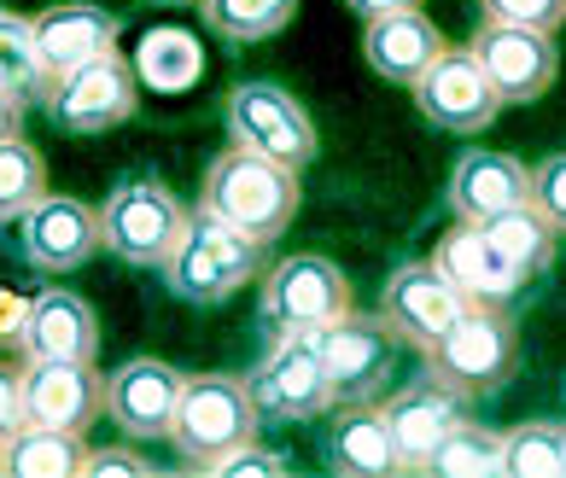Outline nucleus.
<instances>
[{
  "label": "nucleus",
  "instance_id": "1",
  "mask_svg": "<svg viewBox=\"0 0 566 478\" xmlns=\"http://www.w3.org/2000/svg\"><path fill=\"white\" fill-rule=\"evenodd\" d=\"M199 204L211 216H222L228 227H240L245 240H281V227H292L298 216V170L263 158V152H245L228 140V152L205 170V193Z\"/></svg>",
  "mask_w": 566,
  "mask_h": 478
},
{
  "label": "nucleus",
  "instance_id": "2",
  "mask_svg": "<svg viewBox=\"0 0 566 478\" xmlns=\"http://www.w3.org/2000/svg\"><path fill=\"white\" fill-rule=\"evenodd\" d=\"M421 357L432 380L450 385L455 397H491L520 368V327L509 316V304H468L444 339L427 344Z\"/></svg>",
  "mask_w": 566,
  "mask_h": 478
},
{
  "label": "nucleus",
  "instance_id": "3",
  "mask_svg": "<svg viewBox=\"0 0 566 478\" xmlns=\"http://www.w3.org/2000/svg\"><path fill=\"white\" fill-rule=\"evenodd\" d=\"M258 268H263V245L245 240L240 227H228L222 216H211L199 204V211H187L170 257H164V286H170L181 304H222V298H234Z\"/></svg>",
  "mask_w": 566,
  "mask_h": 478
},
{
  "label": "nucleus",
  "instance_id": "4",
  "mask_svg": "<svg viewBox=\"0 0 566 478\" xmlns=\"http://www.w3.org/2000/svg\"><path fill=\"white\" fill-rule=\"evenodd\" d=\"M258 403H251V385L234 373H193L181 380V403L170 421V444L193 472H205L217 455L240 449L258 438Z\"/></svg>",
  "mask_w": 566,
  "mask_h": 478
},
{
  "label": "nucleus",
  "instance_id": "5",
  "mask_svg": "<svg viewBox=\"0 0 566 478\" xmlns=\"http://www.w3.org/2000/svg\"><path fill=\"white\" fill-rule=\"evenodd\" d=\"M94 216H99V252H112L129 268H164L187 222V204L158 176H123Z\"/></svg>",
  "mask_w": 566,
  "mask_h": 478
},
{
  "label": "nucleus",
  "instance_id": "6",
  "mask_svg": "<svg viewBox=\"0 0 566 478\" xmlns=\"http://www.w3.org/2000/svg\"><path fill=\"white\" fill-rule=\"evenodd\" d=\"M350 309V280L339 263H327L316 252L281 257L263 275V321L269 332H322L327 321H339Z\"/></svg>",
  "mask_w": 566,
  "mask_h": 478
},
{
  "label": "nucleus",
  "instance_id": "7",
  "mask_svg": "<svg viewBox=\"0 0 566 478\" xmlns=\"http://www.w3.org/2000/svg\"><path fill=\"white\" fill-rule=\"evenodd\" d=\"M228 135H234V147L263 152V158L286 163V170H304L316 158V123L275 82H234V94H228Z\"/></svg>",
  "mask_w": 566,
  "mask_h": 478
},
{
  "label": "nucleus",
  "instance_id": "8",
  "mask_svg": "<svg viewBox=\"0 0 566 478\" xmlns=\"http://www.w3.org/2000/svg\"><path fill=\"white\" fill-rule=\"evenodd\" d=\"M135 94H140L135 65L112 47V53L88 59V65L53 76V88H48L41 106H48V117L65 135H106V129H117V123H129Z\"/></svg>",
  "mask_w": 566,
  "mask_h": 478
},
{
  "label": "nucleus",
  "instance_id": "9",
  "mask_svg": "<svg viewBox=\"0 0 566 478\" xmlns=\"http://www.w3.org/2000/svg\"><path fill=\"white\" fill-rule=\"evenodd\" d=\"M409 88H415L421 117L444 135H479V129H491L496 111H502V94L491 88V76L479 71V59L468 47H450V41Z\"/></svg>",
  "mask_w": 566,
  "mask_h": 478
},
{
  "label": "nucleus",
  "instance_id": "10",
  "mask_svg": "<svg viewBox=\"0 0 566 478\" xmlns=\"http://www.w3.org/2000/svg\"><path fill=\"white\" fill-rule=\"evenodd\" d=\"M310 344H316V357H322L333 403L380 397V385L391 373V332L380 327V316H356V309H345L339 321L310 332Z\"/></svg>",
  "mask_w": 566,
  "mask_h": 478
},
{
  "label": "nucleus",
  "instance_id": "11",
  "mask_svg": "<svg viewBox=\"0 0 566 478\" xmlns=\"http://www.w3.org/2000/svg\"><path fill=\"white\" fill-rule=\"evenodd\" d=\"M251 403L269 421H316V414L333 408V391H327V373L322 357L304 332H275L269 357L251 368Z\"/></svg>",
  "mask_w": 566,
  "mask_h": 478
},
{
  "label": "nucleus",
  "instance_id": "12",
  "mask_svg": "<svg viewBox=\"0 0 566 478\" xmlns=\"http://www.w3.org/2000/svg\"><path fill=\"white\" fill-rule=\"evenodd\" d=\"M468 53L479 59V71L491 76V88L502 94V106H532L549 94L555 82V35L543 30H520V24H479V35L468 41Z\"/></svg>",
  "mask_w": 566,
  "mask_h": 478
},
{
  "label": "nucleus",
  "instance_id": "13",
  "mask_svg": "<svg viewBox=\"0 0 566 478\" xmlns=\"http://www.w3.org/2000/svg\"><path fill=\"white\" fill-rule=\"evenodd\" d=\"M461 309H468V298H461L455 286L432 268V257H427V263L391 268V280H386V293H380V327L391 332L397 344L427 350V344L444 339Z\"/></svg>",
  "mask_w": 566,
  "mask_h": 478
},
{
  "label": "nucleus",
  "instance_id": "14",
  "mask_svg": "<svg viewBox=\"0 0 566 478\" xmlns=\"http://www.w3.org/2000/svg\"><path fill=\"white\" fill-rule=\"evenodd\" d=\"M99 252V216L71 193H41L18 216V257L41 275H65Z\"/></svg>",
  "mask_w": 566,
  "mask_h": 478
},
{
  "label": "nucleus",
  "instance_id": "15",
  "mask_svg": "<svg viewBox=\"0 0 566 478\" xmlns=\"http://www.w3.org/2000/svg\"><path fill=\"white\" fill-rule=\"evenodd\" d=\"M12 344L24 362H94L99 357L94 304L65 293V286H48L41 298L24 304V327L12 332Z\"/></svg>",
  "mask_w": 566,
  "mask_h": 478
},
{
  "label": "nucleus",
  "instance_id": "16",
  "mask_svg": "<svg viewBox=\"0 0 566 478\" xmlns=\"http://www.w3.org/2000/svg\"><path fill=\"white\" fill-rule=\"evenodd\" d=\"M432 268H438V275H444L468 304H514V298L532 286L509 257L496 252V240L485 234V222H455L450 234L438 240Z\"/></svg>",
  "mask_w": 566,
  "mask_h": 478
},
{
  "label": "nucleus",
  "instance_id": "17",
  "mask_svg": "<svg viewBox=\"0 0 566 478\" xmlns=\"http://www.w3.org/2000/svg\"><path fill=\"white\" fill-rule=\"evenodd\" d=\"M181 380L170 362L158 357H135L123 362L112 380H106V414L117 421V432L153 444V438H170V421H176V403H181Z\"/></svg>",
  "mask_w": 566,
  "mask_h": 478
},
{
  "label": "nucleus",
  "instance_id": "18",
  "mask_svg": "<svg viewBox=\"0 0 566 478\" xmlns=\"http://www.w3.org/2000/svg\"><path fill=\"white\" fill-rule=\"evenodd\" d=\"M106 414V380L94 362H24V421L53 432H82Z\"/></svg>",
  "mask_w": 566,
  "mask_h": 478
},
{
  "label": "nucleus",
  "instance_id": "19",
  "mask_svg": "<svg viewBox=\"0 0 566 478\" xmlns=\"http://www.w3.org/2000/svg\"><path fill=\"white\" fill-rule=\"evenodd\" d=\"M30 24H35V53H41L48 82L76 71V65H88V59H99V53H112L117 35H123V24H117L106 7H94V0H65V7H48L41 18H30Z\"/></svg>",
  "mask_w": 566,
  "mask_h": 478
},
{
  "label": "nucleus",
  "instance_id": "20",
  "mask_svg": "<svg viewBox=\"0 0 566 478\" xmlns=\"http://www.w3.org/2000/svg\"><path fill=\"white\" fill-rule=\"evenodd\" d=\"M461 403H468V397H455L450 385L432 380V373H427V380H415V385H403V391H391V397L380 403V414H386L391 444H397V472L421 467V455L444 438L461 414H468Z\"/></svg>",
  "mask_w": 566,
  "mask_h": 478
},
{
  "label": "nucleus",
  "instance_id": "21",
  "mask_svg": "<svg viewBox=\"0 0 566 478\" xmlns=\"http://www.w3.org/2000/svg\"><path fill=\"white\" fill-rule=\"evenodd\" d=\"M532 199V170L520 163L514 152H468L455 158L450 170V211L461 222H491L502 211H514V204Z\"/></svg>",
  "mask_w": 566,
  "mask_h": 478
},
{
  "label": "nucleus",
  "instance_id": "22",
  "mask_svg": "<svg viewBox=\"0 0 566 478\" xmlns=\"http://www.w3.org/2000/svg\"><path fill=\"white\" fill-rule=\"evenodd\" d=\"M438 53H444V35H438V24L421 7L380 12V18H368V30H363V59L374 65V76H386V82H415Z\"/></svg>",
  "mask_w": 566,
  "mask_h": 478
},
{
  "label": "nucleus",
  "instance_id": "23",
  "mask_svg": "<svg viewBox=\"0 0 566 478\" xmlns=\"http://www.w3.org/2000/svg\"><path fill=\"white\" fill-rule=\"evenodd\" d=\"M327 467L345 472V478H386L397 472V444H391V426L380 403H345L339 414L327 421Z\"/></svg>",
  "mask_w": 566,
  "mask_h": 478
},
{
  "label": "nucleus",
  "instance_id": "24",
  "mask_svg": "<svg viewBox=\"0 0 566 478\" xmlns=\"http://www.w3.org/2000/svg\"><path fill=\"white\" fill-rule=\"evenodd\" d=\"M82 432H53V426H18L0 438V472L7 478H71L82 472Z\"/></svg>",
  "mask_w": 566,
  "mask_h": 478
},
{
  "label": "nucleus",
  "instance_id": "25",
  "mask_svg": "<svg viewBox=\"0 0 566 478\" xmlns=\"http://www.w3.org/2000/svg\"><path fill=\"white\" fill-rule=\"evenodd\" d=\"M135 82H146L153 94H187L193 82L205 76V47L187 30H146L140 47H135Z\"/></svg>",
  "mask_w": 566,
  "mask_h": 478
},
{
  "label": "nucleus",
  "instance_id": "26",
  "mask_svg": "<svg viewBox=\"0 0 566 478\" xmlns=\"http://www.w3.org/2000/svg\"><path fill=\"white\" fill-rule=\"evenodd\" d=\"M415 472H427V478H496L502 472V432L473 426L468 414H461L444 438L421 455Z\"/></svg>",
  "mask_w": 566,
  "mask_h": 478
},
{
  "label": "nucleus",
  "instance_id": "27",
  "mask_svg": "<svg viewBox=\"0 0 566 478\" xmlns=\"http://www.w3.org/2000/svg\"><path fill=\"white\" fill-rule=\"evenodd\" d=\"M485 234L496 240V252L509 257L526 280H537L543 268H549V257H555V222L543 216L532 199L514 204V211H502V216H491Z\"/></svg>",
  "mask_w": 566,
  "mask_h": 478
},
{
  "label": "nucleus",
  "instance_id": "28",
  "mask_svg": "<svg viewBox=\"0 0 566 478\" xmlns=\"http://www.w3.org/2000/svg\"><path fill=\"white\" fill-rule=\"evenodd\" d=\"M502 472L514 478H566V426L526 421L502 432Z\"/></svg>",
  "mask_w": 566,
  "mask_h": 478
},
{
  "label": "nucleus",
  "instance_id": "29",
  "mask_svg": "<svg viewBox=\"0 0 566 478\" xmlns=\"http://www.w3.org/2000/svg\"><path fill=\"white\" fill-rule=\"evenodd\" d=\"M199 12L228 41H269L292 24L298 0H199Z\"/></svg>",
  "mask_w": 566,
  "mask_h": 478
},
{
  "label": "nucleus",
  "instance_id": "30",
  "mask_svg": "<svg viewBox=\"0 0 566 478\" xmlns=\"http://www.w3.org/2000/svg\"><path fill=\"white\" fill-rule=\"evenodd\" d=\"M0 82L18 94V99H48V71H41V53H35V24L0 7Z\"/></svg>",
  "mask_w": 566,
  "mask_h": 478
},
{
  "label": "nucleus",
  "instance_id": "31",
  "mask_svg": "<svg viewBox=\"0 0 566 478\" xmlns=\"http://www.w3.org/2000/svg\"><path fill=\"white\" fill-rule=\"evenodd\" d=\"M48 193V163L24 135H0V222H18Z\"/></svg>",
  "mask_w": 566,
  "mask_h": 478
},
{
  "label": "nucleus",
  "instance_id": "32",
  "mask_svg": "<svg viewBox=\"0 0 566 478\" xmlns=\"http://www.w3.org/2000/svg\"><path fill=\"white\" fill-rule=\"evenodd\" d=\"M479 12L491 24H520V30H543V35H555L566 24V0H479Z\"/></svg>",
  "mask_w": 566,
  "mask_h": 478
},
{
  "label": "nucleus",
  "instance_id": "33",
  "mask_svg": "<svg viewBox=\"0 0 566 478\" xmlns=\"http://www.w3.org/2000/svg\"><path fill=\"white\" fill-rule=\"evenodd\" d=\"M532 204L555 222V234H566V152L543 158L532 170Z\"/></svg>",
  "mask_w": 566,
  "mask_h": 478
},
{
  "label": "nucleus",
  "instance_id": "34",
  "mask_svg": "<svg viewBox=\"0 0 566 478\" xmlns=\"http://www.w3.org/2000/svg\"><path fill=\"white\" fill-rule=\"evenodd\" d=\"M205 472H211V478H281L286 461H281V455H269V449H258V444H240V449L217 455Z\"/></svg>",
  "mask_w": 566,
  "mask_h": 478
},
{
  "label": "nucleus",
  "instance_id": "35",
  "mask_svg": "<svg viewBox=\"0 0 566 478\" xmlns=\"http://www.w3.org/2000/svg\"><path fill=\"white\" fill-rule=\"evenodd\" d=\"M82 478H153V461H140L135 449H88Z\"/></svg>",
  "mask_w": 566,
  "mask_h": 478
},
{
  "label": "nucleus",
  "instance_id": "36",
  "mask_svg": "<svg viewBox=\"0 0 566 478\" xmlns=\"http://www.w3.org/2000/svg\"><path fill=\"white\" fill-rule=\"evenodd\" d=\"M24 426V368L0 362V438Z\"/></svg>",
  "mask_w": 566,
  "mask_h": 478
},
{
  "label": "nucleus",
  "instance_id": "37",
  "mask_svg": "<svg viewBox=\"0 0 566 478\" xmlns=\"http://www.w3.org/2000/svg\"><path fill=\"white\" fill-rule=\"evenodd\" d=\"M24 304H30V298H12V293H0V339H12V332L24 327Z\"/></svg>",
  "mask_w": 566,
  "mask_h": 478
},
{
  "label": "nucleus",
  "instance_id": "38",
  "mask_svg": "<svg viewBox=\"0 0 566 478\" xmlns=\"http://www.w3.org/2000/svg\"><path fill=\"white\" fill-rule=\"evenodd\" d=\"M356 18H380V12H403V7H421V0H345Z\"/></svg>",
  "mask_w": 566,
  "mask_h": 478
},
{
  "label": "nucleus",
  "instance_id": "39",
  "mask_svg": "<svg viewBox=\"0 0 566 478\" xmlns=\"http://www.w3.org/2000/svg\"><path fill=\"white\" fill-rule=\"evenodd\" d=\"M18 111H24V99L0 82V135H18Z\"/></svg>",
  "mask_w": 566,
  "mask_h": 478
},
{
  "label": "nucleus",
  "instance_id": "40",
  "mask_svg": "<svg viewBox=\"0 0 566 478\" xmlns=\"http://www.w3.org/2000/svg\"><path fill=\"white\" fill-rule=\"evenodd\" d=\"M158 7H187V0H158Z\"/></svg>",
  "mask_w": 566,
  "mask_h": 478
}]
</instances>
